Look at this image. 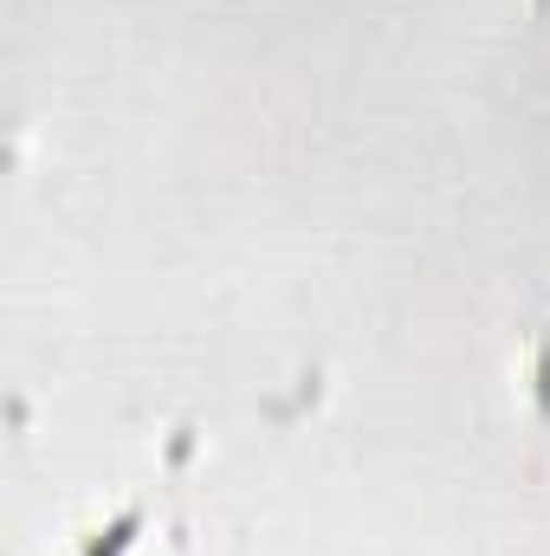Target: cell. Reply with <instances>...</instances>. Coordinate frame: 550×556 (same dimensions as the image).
I'll use <instances>...</instances> for the list:
<instances>
[{"mask_svg":"<svg viewBox=\"0 0 550 556\" xmlns=\"http://www.w3.org/2000/svg\"><path fill=\"white\" fill-rule=\"evenodd\" d=\"M142 525H149V505H142V498H130V505H124L104 531H91V538L78 544V556H130V551H137V531H142Z\"/></svg>","mask_w":550,"mask_h":556,"instance_id":"cell-1","label":"cell"},{"mask_svg":"<svg viewBox=\"0 0 550 556\" xmlns=\"http://www.w3.org/2000/svg\"><path fill=\"white\" fill-rule=\"evenodd\" d=\"M532 402H538V420L550 427V324H538V343H532Z\"/></svg>","mask_w":550,"mask_h":556,"instance_id":"cell-2","label":"cell"}]
</instances>
